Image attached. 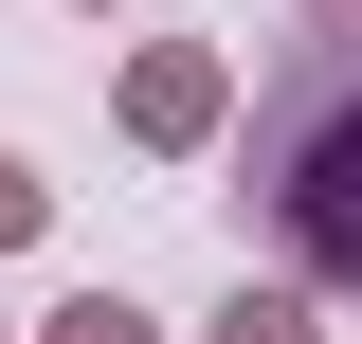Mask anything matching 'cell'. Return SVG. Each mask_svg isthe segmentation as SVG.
Here are the masks:
<instances>
[{"instance_id":"cell-1","label":"cell","mask_w":362,"mask_h":344,"mask_svg":"<svg viewBox=\"0 0 362 344\" xmlns=\"http://www.w3.org/2000/svg\"><path fill=\"white\" fill-rule=\"evenodd\" d=\"M235 217H254L272 272L362 290V18H308L254 91V145H235Z\"/></svg>"},{"instance_id":"cell-2","label":"cell","mask_w":362,"mask_h":344,"mask_svg":"<svg viewBox=\"0 0 362 344\" xmlns=\"http://www.w3.org/2000/svg\"><path fill=\"white\" fill-rule=\"evenodd\" d=\"M218 344H308V308H290V290H235V308H218Z\"/></svg>"},{"instance_id":"cell-3","label":"cell","mask_w":362,"mask_h":344,"mask_svg":"<svg viewBox=\"0 0 362 344\" xmlns=\"http://www.w3.org/2000/svg\"><path fill=\"white\" fill-rule=\"evenodd\" d=\"M54 344H145V308H109V290H90V308H54Z\"/></svg>"},{"instance_id":"cell-4","label":"cell","mask_w":362,"mask_h":344,"mask_svg":"<svg viewBox=\"0 0 362 344\" xmlns=\"http://www.w3.org/2000/svg\"><path fill=\"white\" fill-rule=\"evenodd\" d=\"M18 217H37V181H18V164H0V236H18Z\"/></svg>"}]
</instances>
